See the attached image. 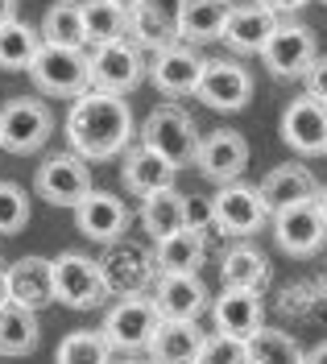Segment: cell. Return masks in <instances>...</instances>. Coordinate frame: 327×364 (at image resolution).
I'll list each match as a JSON object with an SVG mask.
<instances>
[{"instance_id":"2","label":"cell","mask_w":327,"mask_h":364,"mask_svg":"<svg viewBox=\"0 0 327 364\" xmlns=\"http://www.w3.org/2000/svg\"><path fill=\"white\" fill-rule=\"evenodd\" d=\"M141 145L145 149H154V154H162L174 170H183L195 161L199 154V129H195V120H191L178 104H158L154 112L145 116V124H141Z\"/></svg>"},{"instance_id":"14","label":"cell","mask_w":327,"mask_h":364,"mask_svg":"<svg viewBox=\"0 0 327 364\" xmlns=\"http://www.w3.org/2000/svg\"><path fill=\"white\" fill-rule=\"evenodd\" d=\"M274 236L290 257H311L327 245V220L319 203H294L286 211H274Z\"/></svg>"},{"instance_id":"36","label":"cell","mask_w":327,"mask_h":364,"mask_svg":"<svg viewBox=\"0 0 327 364\" xmlns=\"http://www.w3.org/2000/svg\"><path fill=\"white\" fill-rule=\"evenodd\" d=\"M29 224V195L17 182H0V236H17Z\"/></svg>"},{"instance_id":"25","label":"cell","mask_w":327,"mask_h":364,"mask_svg":"<svg viewBox=\"0 0 327 364\" xmlns=\"http://www.w3.org/2000/svg\"><path fill=\"white\" fill-rule=\"evenodd\" d=\"M9 298L29 311H42L54 302V273H50L46 257H21L9 269Z\"/></svg>"},{"instance_id":"10","label":"cell","mask_w":327,"mask_h":364,"mask_svg":"<svg viewBox=\"0 0 327 364\" xmlns=\"http://www.w3.org/2000/svg\"><path fill=\"white\" fill-rule=\"evenodd\" d=\"M211 211H215V228L228 236H253L269 220V207L261 199V191L245 186V182H224L211 195Z\"/></svg>"},{"instance_id":"24","label":"cell","mask_w":327,"mask_h":364,"mask_svg":"<svg viewBox=\"0 0 327 364\" xmlns=\"http://www.w3.org/2000/svg\"><path fill=\"white\" fill-rule=\"evenodd\" d=\"M174 166L162 158V154H154V149H145V145H137V149H124V161H120V178H124V186L133 191V195H158V191H170L174 186Z\"/></svg>"},{"instance_id":"29","label":"cell","mask_w":327,"mask_h":364,"mask_svg":"<svg viewBox=\"0 0 327 364\" xmlns=\"http://www.w3.org/2000/svg\"><path fill=\"white\" fill-rule=\"evenodd\" d=\"M42 42L67 46V50H87V25H83V0H58L42 17Z\"/></svg>"},{"instance_id":"17","label":"cell","mask_w":327,"mask_h":364,"mask_svg":"<svg viewBox=\"0 0 327 364\" xmlns=\"http://www.w3.org/2000/svg\"><path fill=\"white\" fill-rule=\"evenodd\" d=\"M199 75H203V58L187 42H174L166 50H158L154 63H149V83L162 95H195Z\"/></svg>"},{"instance_id":"38","label":"cell","mask_w":327,"mask_h":364,"mask_svg":"<svg viewBox=\"0 0 327 364\" xmlns=\"http://www.w3.org/2000/svg\"><path fill=\"white\" fill-rule=\"evenodd\" d=\"M187 228H191V232H211V228H215V211H211V199L187 195Z\"/></svg>"},{"instance_id":"47","label":"cell","mask_w":327,"mask_h":364,"mask_svg":"<svg viewBox=\"0 0 327 364\" xmlns=\"http://www.w3.org/2000/svg\"><path fill=\"white\" fill-rule=\"evenodd\" d=\"M232 4H236V0H232Z\"/></svg>"},{"instance_id":"46","label":"cell","mask_w":327,"mask_h":364,"mask_svg":"<svg viewBox=\"0 0 327 364\" xmlns=\"http://www.w3.org/2000/svg\"><path fill=\"white\" fill-rule=\"evenodd\" d=\"M117 4H124V9H133V4H137V0H117Z\"/></svg>"},{"instance_id":"13","label":"cell","mask_w":327,"mask_h":364,"mask_svg":"<svg viewBox=\"0 0 327 364\" xmlns=\"http://www.w3.org/2000/svg\"><path fill=\"white\" fill-rule=\"evenodd\" d=\"M282 141L294 149V154H327V104L315 95H299L286 104L282 112Z\"/></svg>"},{"instance_id":"27","label":"cell","mask_w":327,"mask_h":364,"mask_svg":"<svg viewBox=\"0 0 327 364\" xmlns=\"http://www.w3.org/2000/svg\"><path fill=\"white\" fill-rule=\"evenodd\" d=\"M42 340L38 327V311H29L21 302H4L0 306V356H29Z\"/></svg>"},{"instance_id":"34","label":"cell","mask_w":327,"mask_h":364,"mask_svg":"<svg viewBox=\"0 0 327 364\" xmlns=\"http://www.w3.org/2000/svg\"><path fill=\"white\" fill-rule=\"evenodd\" d=\"M245 343H249V364H303L306 356L299 340L278 327H257Z\"/></svg>"},{"instance_id":"16","label":"cell","mask_w":327,"mask_h":364,"mask_svg":"<svg viewBox=\"0 0 327 364\" xmlns=\"http://www.w3.org/2000/svg\"><path fill=\"white\" fill-rule=\"evenodd\" d=\"M195 166L208 174L211 182H236L249 166V141L236 133V129H215L199 141V154H195Z\"/></svg>"},{"instance_id":"3","label":"cell","mask_w":327,"mask_h":364,"mask_svg":"<svg viewBox=\"0 0 327 364\" xmlns=\"http://www.w3.org/2000/svg\"><path fill=\"white\" fill-rule=\"evenodd\" d=\"M50 273H54V302H63L70 311L104 306L108 282H104V269H100L95 257H87V252H58L50 261Z\"/></svg>"},{"instance_id":"33","label":"cell","mask_w":327,"mask_h":364,"mask_svg":"<svg viewBox=\"0 0 327 364\" xmlns=\"http://www.w3.org/2000/svg\"><path fill=\"white\" fill-rule=\"evenodd\" d=\"M220 273H224V286L261 290V282L269 277V261H265V252L249 249V245H236V249L224 252V261H220Z\"/></svg>"},{"instance_id":"37","label":"cell","mask_w":327,"mask_h":364,"mask_svg":"<svg viewBox=\"0 0 327 364\" xmlns=\"http://www.w3.org/2000/svg\"><path fill=\"white\" fill-rule=\"evenodd\" d=\"M199 364H249V343L236 340V336L215 331V336H208V340H203Z\"/></svg>"},{"instance_id":"6","label":"cell","mask_w":327,"mask_h":364,"mask_svg":"<svg viewBox=\"0 0 327 364\" xmlns=\"http://www.w3.org/2000/svg\"><path fill=\"white\" fill-rule=\"evenodd\" d=\"M87 63H92V87L117 91V95L133 91L145 79V54H141V46L129 33L117 38V42L92 46Z\"/></svg>"},{"instance_id":"42","label":"cell","mask_w":327,"mask_h":364,"mask_svg":"<svg viewBox=\"0 0 327 364\" xmlns=\"http://www.w3.org/2000/svg\"><path fill=\"white\" fill-rule=\"evenodd\" d=\"M17 17V0H0V25Z\"/></svg>"},{"instance_id":"32","label":"cell","mask_w":327,"mask_h":364,"mask_svg":"<svg viewBox=\"0 0 327 364\" xmlns=\"http://www.w3.org/2000/svg\"><path fill=\"white\" fill-rule=\"evenodd\" d=\"M83 25H87V42L104 46L129 33V9L117 0H83Z\"/></svg>"},{"instance_id":"1","label":"cell","mask_w":327,"mask_h":364,"mask_svg":"<svg viewBox=\"0 0 327 364\" xmlns=\"http://www.w3.org/2000/svg\"><path fill=\"white\" fill-rule=\"evenodd\" d=\"M133 136H137V124L124 95L104 87H87L83 95H75V108L67 116V141L79 158H120Z\"/></svg>"},{"instance_id":"7","label":"cell","mask_w":327,"mask_h":364,"mask_svg":"<svg viewBox=\"0 0 327 364\" xmlns=\"http://www.w3.org/2000/svg\"><path fill=\"white\" fill-rule=\"evenodd\" d=\"M33 191L54 207H79L95 191L87 158H79V154H54V158H46L38 166Z\"/></svg>"},{"instance_id":"45","label":"cell","mask_w":327,"mask_h":364,"mask_svg":"<svg viewBox=\"0 0 327 364\" xmlns=\"http://www.w3.org/2000/svg\"><path fill=\"white\" fill-rule=\"evenodd\" d=\"M315 203H319V211H323V220H327V186H319V199Z\"/></svg>"},{"instance_id":"40","label":"cell","mask_w":327,"mask_h":364,"mask_svg":"<svg viewBox=\"0 0 327 364\" xmlns=\"http://www.w3.org/2000/svg\"><path fill=\"white\" fill-rule=\"evenodd\" d=\"M261 4H269V9L282 17V13H299L303 4H311V0H261Z\"/></svg>"},{"instance_id":"11","label":"cell","mask_w":327,"mask_h":364,"mask_svg":"<svg viewBox=\"0 0 327 364\" xmlns=\"http://www.w3.org/2000/svg\"><path fill=\"white\" fill-rule=\"evenodd\" d=\"M319 58V42L306 25H290L278 21V29L269 33V42L261 50V63L269 67V75L278 79H294V75H306V67Z\"/></svg>"},{"instance_id":"31","label":"cell","mask_w":327,"mask_h":364,"mask_svg":"<svg viewBox=\"0 0 327 364\" xmlns=\"http://www.w3.org/2000/svg\"><path fill=\"white\" fill-rule=\"evenodd\" d=\"M38 50H42V29L17 21V17L0 25V70H29Z\"/></svg>"},{"instance_id":"48","label":"cell","mask_w":327,"mask_h":364,"mask_svg":"<svg viewBox=\"0 0 327 364\" xmlns=\"http://www.w3.org/2000/svg\"><path fill=\"white\" fill-rule=\"evenodd\" d=\"M323 4H327V0H323Z\"/></svg>"},{"instance_id":"15","label":"cell","mask_w":327,"mask_h":364,"mask_svg":"<svg viewBox=\"0 0 327 364\" xmlns=\"http://www.w3.org/2000/svg\"><path fill=\"white\" fill-rule=\"evenodd\" d=\"M178 4L183 0H137L129 9V33L141 50L158 54L178 42Z\"/></svg>"},{"instance_id":"8","label":"cell","mask_w":327,"mask_h":364,"mask_svg":"<svg viewBox=\"0 0 327 364\" xmlns=\"http://www.w3.org/2000/svg\"><path fill=\"white\" fill-rule=\"evenodd\" d=\"M158 323H162V315H158L154 298L129 294L108 311V318H104L100 331L108 336V343H112L117 352H145L149 340H154V331H158Z\"/></svg>"},{"instance_id":"21","label":"cell","mask_w":327,"mask_h":364,"mask_svg":"<svg viewBox=\"0 0 327 364\" xmlns=\"http://www.w3.org/2000/svg\"><path fill=\"white\" fill-rule=\"evenodd\" d=\"M75 224H79V232H83L87 240L112 245V240H120V232L129 224V211H124V203H120L117 195L92 191L83 203L75 207Z\"/></svg>"},{"instance_id":"41","label":"cell","mask_w":327,"mask_h":364,"mask_svg":"<svg viewBox=\"0 0 327 364\" xmlns=\"http://www.w3.org/2000/svg\"><path fill=\"white\" fill-rule=\"evenodd\" d=\"M303 364H327V343H319V348H311L303 356Z\"/></svg>"},{"instance_id":"35","label":"cell","mask_w":327,"mask_h":364,"mask_svg":"<svg viewBox=\"0 0 327 364\" xmlns=\"http://www.w3.org/2000/svg\"><path fill=\"white\" fill-rule=\"evenodd\" d=\"M112 343L104 331H70L67 340L58 343V352H54V364H112Z\"/></svg>"},{"instance_id":"26","label":"cell","mask_w":327,"mask_h":364,"mask_svg":"<svg viewBox=\"0 0 327 364\" xmlns=\"http://www.w3.org/2000/svg\"><path fill=\"white\" fill-rule=\"evenodd\" d=\"M232 0H183L178 4V42L224 38V25L232 17Z\"/></svg>"},{"instance_id":"43","label":"cell","mask_w":327,"mask_h":364,"mask_svg":"<svg viewBox=\"0 0 327 364\" xmlns=\"http://www.w3.org/2000/svg\"><path fill=\"white\" fill-rule=\"evenodd\" d=\"M112 364H154V360H145L141 352H120V360H112Z\"/></svg>"},{"instance_id":"39","label":"cell","mask_w":327,"mask_h":364,"mask_svg":"<svg viewBox=\"0 0 327 364\" xmlns=\"http://www.w3.org/2000/svg\"><path fill=\"white\" fill-rule=\"evenodd\" d=\"M303 79H306V95H315V100H323V104H327V58H323V54L306 67Z\"/></svg>"},{"instance_id":"19","label":"cell","mask_w":327,"mask_h":364,"mask_svg":"<svg viewBox=\"0 0 327 364\" xmlns=\"http://www.w3.org/2000/svg\"><path fill=\"white\" fill-rule=\"evenodd\" d=\"M154 306L162 318H199L208 306V286L199 273H158Z\"/></svg>"},{"instance_id":"44","label":"cell","mask_w":327,"mask_h":364,"mask_svg":"<svg viewBox=\"0 0 327 364\" xmlns=\"http://www.w3.org/2000/svg\"><path fill=\"white\" fill-rule=\"evenodd\" d=\"M9 302V269H4V261H0V306Z\"/></svg>"},{"instance_id":"22","label":"cell","mask_w":327,"mask_h":364,"mask_svg":"<svg viewBox=\"0 0 327 364\" xmlns=\"http://www.w3.org/2000/svg\"><path fill=\"white\" fill-rule=\"evenodd\" d=\"M261 199H265V207H269V215L274 211H286V207L294 203H311V199H319V182H315V174L306 170V166H278V170H269L265 178H261Z\"/></svg>"},{"instance_id":"5","label":"cell","mask_w":327,"mask_h":364,"mask_svg":"<svg viewBox=\"0 0 327 364\" xmlns=\"http://www.w3.org/2000/svg\"><path fill=\"white\" fill-rule=\"evenodd\" d=\"M54 133V112L42 100H9L0 108V149L9 154H38Z\"/></svg>"},{"instance_id":"18","label":"cell","mask_w":327,"mask_h":364,"mask_svg":"<svg viewBox=\"0 0 327 364\" xmlns=\"http://www.w3.org/2000/svg\"><path fill=\"white\" fill-rule=\"evenodd\" d=\"M203 331L195 318H162L154 340H149V360L154 364H199V352H203Z\"/></svg>"},{"instance_id":"9","label":"cell","mask_w":327,"mask_h":364,"mask_svg":"<svg viewBox=\"0 0 327 364\" xmlns=\"http://www.w3.org/2000/svg\"><path fill=\"white\" fill-rule=\"evenodd\" d=\"M195 100L208 104L211 112H240L253 100V75L240 63H228V58H203Z\"/></svg>"},{"instance_id":"12","label":"cell","mask_w":327,"mask_h":364,"mask_svg":"<svg viewBox=\"0 0 327 364\" xmlns=\"http://www.w3.org/2000/svg\"><path fill=\"white\" fill-rule=\"evenodd\" d=\"M100 269H104V282H108V294H141L149 286V277L158 273L154 265V252H145L133 240H112L108 252L100 257Z\"/></svg>"},{"instance_id":"4","label":"cell","mask_w":327,"mask_h":364,"mask_svg":"<svg viewBox=\"0 0 327 364\" xmlns=\"http://www.w3.org/2000/svg\"><path fill=\"white\" fill-rule=\"evenodd\" d=\"M29 79L46 95H83V91L92 87V63H87L83 50L42 42L38 58L29 63Z\"/></svg>"},{"instance_id":"23","label":"cell","mask_w":327,"mask_h":364,"mask_svg":"<svg viewBox=\"0 0 327 364\" xmlns=\"http://www.w3.org/2000/svg\"><path fill=\"white\" fill-rule=\"evenodd\" d=\"M211 318H215V331L249 340L261 327V294L257 290H240V286H224V294L211 302Z\"/></svg>"},{"instance_id":"20","label":"cell","mask_w":327,"mask_h":364,"mask_svg":"<svg viewBox=\"0 0 327 364\" xmlns=\"http://www.w3.org/2000/svg\"><path fill=\"white\" fill-rule=\"evenodd\" d=\"M274 29H278V13L269 4H261V0L236 4L228 25H224V42L232 46L236 54H261Z\"/></svg>"},{"instance_id":"28","label":"cell","mask_w":327,"mask_h":364,"mask_svg":"<svg viewBox=\"0 0 327 364\" xmlns=\"http://www.w3.org/2000/svg\"><path fill=\"white\" fill-rule=\"evenodd\" d=\"M203 257H208V240H203V232L183 228V232H174V236L158 240V249H154V265H158V273H199Z\"/></svg>"},{"instance_id":"30","label":"cell","mask_w":327,"mask_h":364,"mask_svg":"<svg viewBox=\"0 0 327 364\" xmlns=\"http://www.w3.org/2000/svg\"><path fill=\"white\" fill-rule=\"evenodd\" d=\"M141 224L154 240H166L174 232L187 228V195H178L174 186L170 191H158V195H145L141 203Z\"/></svg>"}]
</instances>
